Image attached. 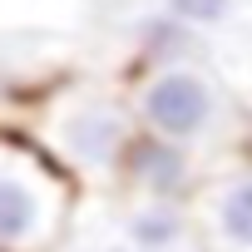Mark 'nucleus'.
<instances>
[{"mask_svg":"<svg viewBox=\"0 0 252 252\" xmlns=\"http://www.w3.org/2000/svg\"><path fill=\"white\" fill-rule=\"evenodd\" d=\"M69 222V178L35 149L0 139V252H55Z\"/></svg>","mask_w":252,"mask_h":252,"instance_id":"obj_1","label":"nucleus"},{"mask_svg":"<svg viewBox=\"0 0 252 252\" xmlns=\"http://www.w3.org/2000/svg\"><path fill=\"white\" fill-rule=\"evenodd\" d=\"M163 10L198 30V25H222L232 15V0H163Z\"/></svg>","mask_w":252,"mask_h":252,"instance_id":"obj_7","label":"nucleus"},{"mask_svg":"<svg viewBox=\"0 0 252 252\" xmlns=\"http://www.w3.org/2000/svg\"><path fill=\"white\" fill-rule=\"evenodd\" d=\"M134 134H139V114H129L104 94H64L45 119V139L60 154V163L94 178L119 173Z\"/></svg>","mask_w":252,"mask_h":252,"instance_id":"obj_2","label":"nucleus"},{"mask_svg":"<svg viewBox=\"0 0 252 252\" xmlns=\"http://www.w3.org/2000/svg\"><path fill=\"white\" fill-rule=\"evenodd\" d=\"M99 252H144V247H134V242H109V247H99Z\"/></svg>","mask_w":252,"mask_h":252,"instance_id":"obj_8","label":"nucleus"},{"mask_svg":"<svg viewBox=\"0 0 252 252\" xmlns=\"http://www.w3.org/2000/svg\"><path fill=\"white\" fill-rule=\"evenodd\" d=\"M208 218H213L218 242H227L237 252H252V168H242V173H232L213 188Z\"/></svg>","mask_w":252,"mask_h":252,"instance_id":"obj_6","label":"nucleus"},{"mask_svg":"<svg viewBox=\"0 0 252 252\" xmlns=\"http://www.w3.org/2000/svg\"><path fill=\"white\" fill-rule=\"evenodd\" d=\"M124 183H129L139 198H168V203H183L198 183V163H193V149L178 144V139H163L154 129H144L129 139L124 149V163H119Z\"/></svg>","mask_w":252,"mask_h":252,"instance_id":"obj_4","label":"nucleus"},{"mask_svg":"<svg viewBox=\"0 0 252 252\" xmlns=\"http://www.w3.org/2000/svg\"><path fill=\"white\" fill-rule=\"evenodd\" d=\"M183 237H188V213L183 203H168V198H144L124 218V242L144 252H173L183 247Z\"/></svg>","mask_w":252,"mask_h":252,"instance_id":"obj_5","label":"nucleus"},{"mask_svg":"<svg viewBox=\"0 0 252 252\" xmlns=\"http://www.w3.org/2000/svg\"><path fill=\"white\" fill-rule=\"evenodd\" d=\"M134 114L144 129L193 149L222 124V89L193 64H163L139 84Z\"/></svg>","mask_w":252,"mask_h":252,"instance_id":"obj_3","label":"nucleus"}]
</instances>
